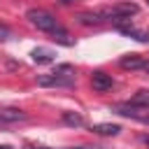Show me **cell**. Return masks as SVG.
Here are the masks:
<instances>
[{"instance_id":"cell-14","label":"cell","mask_w":149,"mask_h":149,"mask_svg":"<svg viewBox=\"0 0 149 149\" xmlns=\"http://www.w3.org/2000/svg\"><path fill=\"white\" fill-rule=\"evenodd\" d=\"M23 149H49V147H42V144H30V142H28Z\"/></svg>"},{"instance_id":"cell-7","label":"cell","mask_w":149,"mask_h":149,"mask_svg":"<svg viewBox=\"0 0 149 149\" xmlns=\"http://www.w3.org/2000/svg\"><path fill=\"white\" fill-rule=\"evenodd\" d=\"M77 21L81 23V26H100V23H105V19H102V14L95 9V12H81L79 16H77Z\"/></svg>"},{"instance_id":"cell-6","label":"cell","mask_w":149,"mask_h":149,"mask_svg":"<svg viewBox=\"0 0 149 149\" xmlns=\"http://www.w3.org/2000/svg\"><path fill=\"white\" fill-rule=\"evenodd\" d=\"M91 86H93V91L105 93V91H109V88L114 86V81H112V77L105 74V72H93V77H91Z\"/></svg>"},{"instance_id":"cell-18","label":"cell","mask_w":149,"mask_h":149,"mask_svg":"<svg viewBox=\"0 0 149 149\" xmlns=\"http://www.w3.org/2000/svg\"><path fill=\"white\" fill-rule=\"evenodd\" d=\"M142 142H144V144L149 147V135H142Z\"/></svg>"},{"instance_id":"cell-9","label":"cell","mask_w":149,"mask_h":149,"mask_svg":"<svg viewBox=\"0 0 149 149\" xmlns=\"http://www.w3.org/2000/svg\"><path fill=\"white\" fill-rule=\"evenodd\" d=\"M30 56H33V61H35V63H51L56 54H54L51 49H47V47H37V49H33V54H30Z\"/></svg>"},{"instance_id":"cell-5","label":"cell","mask_w":149,"mask_h":149,"mask_svg":"<svg viewBox=\"0 0 149 149\" xmlns=\"http://www.w3.org/2000/svg\"><path fill=\"white\" fill-rule=\"evenodd\" d=\"M26 119H28V114L23 109H19V107H0V128L26 121Z\"/></svg>"},{"instance_id":"cell-10","label":"cell","mask_w":149,"mask_h":149,"mask_svg":"<svg viewBox=\"0 0 149 149\" xmlns=\"http://www.w3.org/2000/svg\"><path fill=\"white\" fill-rule=\"evenodd\" d=\"M61 121L65 126H72V128H81L84 126V116L79 112H63L61 114Z\"/></svg>"},{"instance_id":"cell-16","label":"cell","mask_w":149,"mask_h":149,"mask_svg":"<svg viewBox=\"0 0 149 149\" xmlns=\"http://www.w3.org/2000/svg\"><path fill=\"white\" fill-rule=\"evenodd\" d=\"M61 5H72V2H77V0H58Z\"/></svg>"},{"instance_id":"cell-19","label":"cell","mask_w":149,"mask_h":149,"mask_svg":"<svg viewBox=\"0 0 149 149\" xmlns=\"http://www.w3.org/2000/svg\"><path fill=\"white\" fill-rule=\"evenodd\" d=\"M0 149H12V147L9 144H0Z\"/></svg>"},{"instance_id":"cell-8","label":"cell","mask_w":149,"mask_h":149,"mask_svg":"<svg viewBox=\"0 0 149 149\" xmlns=\"http://www.w3.org/2000/svg\"><path fill=\"white\" fill-rule=\"evenodd\" d=\"M91 130H93L95 135H119L121 126H119V123H93Z\"/></svg>"},{"instance_id":"cell-17","label":"cell","mask_w":149,"mask_h":149,"mask_svg":"<svg viewBox=\"0 0 149 149\" xmlns=\"http://www.w3.org/2000/svg\"><path fill=\"white\" fill-rule=\"evenodd\" d=\"M142 70H144V72H147V74H149V61H147V63H144V65H142Z\"/></svg>"},{"instance_id":"cell-12","label":"cell","mask_w":149,"mask_h":149,"mask_svg":"<svg viewBox=\"0 0 149 149\" xmlns=\"http://www.w3.org/2000/svg\"><path fill=\"white\" fill-rule=\"evenodd\" d=\"M142 65H144V61H142L137 54H128V56L121 58V68H123V70H140Z\"/></svg>"},{"instance_id":"cell-3","label":"cell","mask_w":149,"mask_h":149,"mask_svg":"<svg viewBox=\"0 0 149 149\" xmlns=\"http://www.w3.org/2000/svg\"><path fill=\"white\" fill-rule=\"evenodd\" d=\"M74 81H77L74 77H70V74H58V72L37 74V86H44V88H72Z\"/></svg>"},{"instance_id":"cell-2","label":"cell","mask_w":149,"mask_h":149,"mask_svg":"<svg viewBox=\"0 0 149 149\" xmlns=\"http://www.w3.org/2000/svg\"><path fill=\"white\" fill-rule=\"evenodd\" d=\"M98 12L102 14L105 21H116V19H130V16H135L140 12V7L135 2H116L112 7H100Z\"/></svg>"},{"instance_id":"cell-1","label":"cell","mask_w":149,"mask_h":149,"mask_svg":"<svg viewBox=\"0 0 149 149\" xmlns=\"http://www.w3.org/2000/svg\"><path fill=\"white\" fill-rule=\"evenodd\" d=\"M26 19H28L37 30H42V33H54V30L61 28V23L56 21V16L49 14L47 9H37V7H33V9H28Z\"/></svg>"},{"instance_id":"cell-13","label":"cell","mask_w":149,"mask_h":149,"mask_svg":"<svg viewBox=\"0 0 149 149\" xmlns=\"http://www.w3.org/2000/svg\"><path fill=\"white\" fill-rule=\"evenodd\" d=\"M130 102H133V105H140V107H149V88L137 91V93L130 98Z\"/></svg>"},{"instance_id":"cell-11","label":"cell","mask_w":149,"mask_h":149,"mask_svg":"<svg viewBox=\"0 0 149 149\" xmlns=\"http://www.w3.org/2000/svg\"><path fill=\"white\" fill-rule=\"evenodd\" d=\"M119 30H121L123 35L137 40V42H149V33H147V30H137V28H133V26H119Z\"/></svg>"},{"instance_id":"cell-15","label":"cell","mask_w":149,"mask_h":149,"mask_svg":"<svg viewBox=\"0 0 149 149\" xmlns=\"http://www.w3.org/2000/svg\"><path fill=\"white\" fill-rule=\"evenodd\" d=\"M7 35H9V30H7V26H0V37H2V40H5V37H7Z\"/></svg>"},{"instance_id":"cell-4","label":"cell","mask_w":149,"mask_h":149,"mask_svg":"<svg viewBox=\"0 0 149 149\" xmlns=\"http://www.w3.org/2000/svg\"><path fill=\"white\" fill-rule=\"evenodd\" d=\"M114 112L121 114V116H128V119H137V121H142V119L147 116L149 107H140V105H133V102H119V105H114Z\"/></svg>"}]
</instances>
